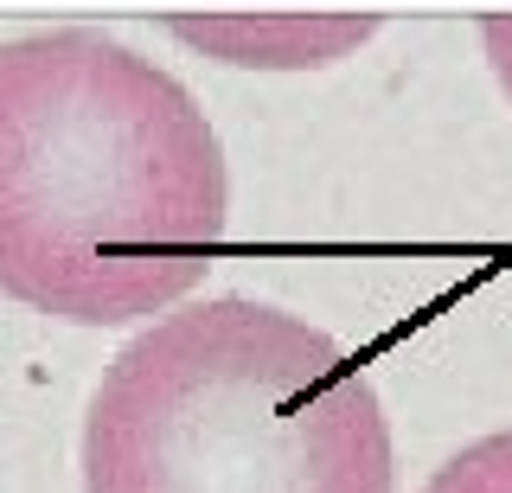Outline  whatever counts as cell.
<instances>
[{
    "label": "cell",
    "instance_id": "cell-4",
    "mask_svg": "<svg viewBox=\"0 0 512 493\" xmlns=\"http://www.w3.org/2000/svg\"><path fill=\"white\" fill-rule=\"evenodd\" d=\"M423 493H512V429L468 442L423 481Z\"/></svg>",
    "mask_w": 512,
    "mask_h": 493
},
{
    "label": "cell",
    "instance_id": "cell-5",
    "mask_svg": "<svg viewBox=\"0 0 512 493\" xmlns=\"http://www.w3.org/2000/svg\"><path fill=\"white\" fill-rule=\"evenodd\" d=\"M480 45H487V65H493V77H500V90L512 97V13L480 26Z\"/></svg>",
    "mask_w": 512,
    "mask_h": 493
},
{
    "label": "cell",
    "instance_id": "cell-1",
    "mask_svg": "<svg viewBox=\"0 0 512 493\" xmlns=\"http://www.w3.org/2000/svg\"><path fill=\"white\" fill-rule=\"evenodd\" d=\"M231 173L199 97L135 45L58 26L0 45V295L148 327L205 282Z\"/></svg>",
    "mask_w": 512,
    "mask_h": 493
},
{
    "label": "cell",
    "instance_id": "cell-3",
    "mask_svg": "<svg viewBox=\"0 0 512 493\" xmlns=\"http://www.w3.org/2000/svg\"><path fill=\"white\" fill-rule=\"evenodd\" d=\"M160 33L237 71H327L378 33L359 13H199L160 20Z\"/></svg>",
    "mask_w": 512,
    "mask_h": 493
},
{
    "label": "cell",
    "instance_id": "cell-2",
    "mask_svg": "<svg viewBox=\"0 0 512 493\" xmlns=\"http://www.w3.org/2000/svg\"><path fill=\"white\" fill-rule=\"evenodd\" d=\"M84 493H397L391 417L308 314L180 301L96 378Z\"/></svg>",
    "mask_w": 512,
    "mask_h": 493
}]
</instances>
